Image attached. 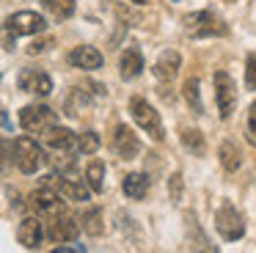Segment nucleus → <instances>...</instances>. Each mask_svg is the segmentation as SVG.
Here are the masks:
<instances>
[{
  "instance_id": "1",
  "label": "nucleus",
  "mask_w": 256,
  "mask_h": 253,
  "mask_svg": "<svg viewBox=\"0 0 256 253\" xmlns=\"http://www.w3.org/2000/svg\"><path fill=\"white\" fill-rule=\"evenodd\" d=\"M130 113H132L135 124H138L140 130H146V135H149L152 140H162V138H166L160 113H157V110L152 108L144 96H132V99H130Z\"/></svg>"
},
{
  "instance_id": "2",
  "label": "nucleus",
  "mask_w": 256,
  "mask_h": 253,
  "mask_svg": "<svg viewBox=\"0 0 256 253\" xmlns=\"http://www.w3.org/2000/svg\"><path fill=\"white\" fill-rule=\"evenodd\" d=\"M184 28L193 38H204V36H226L228 33V25L215 16L212 11H196V14H188L184 16Z\"/></svg>"
},
{
  "instance_id": "3",
  "label": "nucleus",
  "mask_w": 256,
  "mask_h": 253,
  "mask_svg": "<svg viewBox=\"0 0 256 253\" xmlns=\"http://www.w3.org/2000/svg\"><path fill=\"white\" fill-rule=\"evenodd\" d=\"M215 228H218V234H220L223 240H228V242L240 240V236L245 234L242 214L234 209V204H228V201L220 204V209L215 212Z\"/></svg>"
},
{
  "instance_id": "4",
  "label": "nucleus",
  "mask_w": 256,
  "mask_h": 253,
  "mask_svg": "<svg viewBox=\"0 0 256 253\" xmlns=\"http://www.w3.org/2000/svg\"><path fill=\"white\" fill-rule=\"evenodd\" d=\"M14 165H17L22 174H36L42 165V152L39 146H36L34 138L22 135L14 140Z\"/></svg>"
},
{
  "instance_id": "5",
  "label": "nucleus",
  "mask_w": 256,
  "mask_h": 253,
  "mask_svg": "<svg viewBox=\"0 0 256 253\" xmlns=\"http://www.w3.org/2000/svg\"><path fill=\"white\" fill-rule=\"evenodd\" d=\"M47 28L44 16L36 11H17V14L6 16V30L14 36H36Z\"/></svg>"
},
{
  "instance_id": "6",
  "label": "nucleus",
  "mask_w": 256,
  "mask_h": 253,
  "mask_svg": "<svg viewBox=\"0 0 256 253\" xmlns=\"http://www.w3.org/2000/svg\"><path fill=\"white\" fill-rule=\"evenodd\" d=\"M20 124L25 132H47L50 126H56V113L44 104H28L20 110Z\"/></svg>"
},
{
  "instance_id": "7",
  "label": "nucleus",
  "mask_w": 256,
  "mask_h": 253,
  "mask_svg": "<svg viewBox=\"0 0 256 253\" xmlns=\"http://www.w3.org/2000/svg\"><path fill=\"white\" fill-rule=\"evenodd\" d=\"M80 223H83V220H80ZM80 223L66 212V209H61V212L52 214L50 228H47V236H50L52 242H74L78 234H80Z\"/></svg>"
},
{
  "instance_id": "8",
  "label": "nucleus",
  "mask_w": 256,
  "mask_h": 253,
  "mask_svg": "<svg viewBox=\"0 0 256 253\" xmlns=\"http://www.w3.org/2000/svg\"><path fill=\"white\" fill-rule=\"evenodd\" d=\"M215 99L220 118H228L234 113V104H237V88H234V80L226 72H215Z\"/></svg>"
},
{
  "instance_id": "9",
  "label": "nucleus",
  "mask_w": 256,
  "mask_h": 253,
  "mask_svg": "<svg viewBox=\"0 0 256 253\" xmlns=\"http://www.w3.org/2000/svg\"><path fill=\"white\" fill-rule=\"evenodd\" d=\"M44 184L56 187V190L61 192L64 198H69V201H88V192H94L88 182H83V179H69V176H47Z\"/></svg>"
},
{
  "instance_id": "10",
  "label": "nucleus",
  "mask_w": 256,
  "mask_h": 253,
  "mask_svg": "<svg viewBox=\"0 0 256 253\" xmlns=\"http://www.w3.org/2000/svg\"><path fill=\"white\" fill-rule=\"evenodd\" d=\"M17 86H20V91L39 94V96H50L52 94V80L42 69H22L17 74Z\"/></svg>"
},
{
  "instance_id": "11",
  "label": "nucleus",
  "mask_w": 256,
  "mask_h": 253,
  "mask_svg": "<svg viewBox=\"0 0 256 253\" xmlns=\"http://www.w3.org/2000/svg\"><path fill=\"white\" fill-rule=\"evenodd\" d=\"M58 196L61 192H56V187H50V184H44V187H39V190H34L30 192V209H34L36 214H56V212H61V201H58Z\"/></svg>"
},
{
  "instance_id": "12",
  "label": "nucleus",
  "mask_w": 256,
  "mask_h": 253,
  "mask_svg": "<svg viewBox=\"0 0 256 253\" xmlns=\"http://www.w3.org/2000/svg\"><path fill=\"white\" fill-rule=\"evenodd\" d=\"M113 148H116V154L122 160H135L140 154V140H138V135H135L130 126L118 124L116 135H113Z\"/></svg>"
},
{
  "instance_id": "13",
  "label": "nucleus",
  "mask_w": 256,
  "mask_h": 253,
  "mask_svg": "<svg viewBox=\"0 0 256 253\" xmlns=\"http://www.w3.org/2000/svg\"><path fill=\"white\" fill-rule=\"evenodd\" d=\"M17 240H20V245L28 248V250L39 248V242H42V220H39V214H36V218L20 220V226H17Z\"/></svg>"
},
{
  "instance_id": "14",
  "label": "nucleus",
  "mask_w": 256,
  "mask_h": 253,
  "mask_svg": "<svg viewBox=\"0 0 256 253\" xmlns=\"http://www.w3.org/2000/svg\"><path fill=\"white\" fill-rule=\"evenodd\" d=\"M44 143L52 152H69V148H78V135L66 126H50L44 132Z\"/></svg>"
},
{
  "instance_id": "15",
  "label": "nucleus",
  "mask_w": 256,
  "mask_h": 253,
  "mask_svg": "<svg viewBox=\"0 0 256 253\" xmlns=\"http://www.w3.org/2000/svg\"><path fill=\"white\" fill-rule=\"evenodd\" d=\"M69 64L78 66V69H100L102 66V52L96 47H88V44H80L69 52Z\"/></svg>"
},
{
  "instance_id": "16",
  "label": "nucleus",
  "mask_w": 256,
  "mask_h": 253,
  "mask_svg": "<svg viewBox=\"0 0 256 253\" xmlns=\"http://www.w3.org/2000/svg\"><path fill=\"white\" fill-rule=\"evenodd\" d=\"M118 72H122L124 80H135V77L144 72V55L138 47H127L118 58Z\"/></svg>"
},
{
  "instance_id": "17",
  "label": "nucleus",
  "mask_w": 256,
  "mask_h": 253,
  "mask_svg": "<svg viewBox=\"0 0 256 253\" xmlns=\"http://www.w3.org/2000/svg\"><path fill=\"white\" fill-rule=\"evenodd\" d=\"M179 66H182V58H179L176 50H162L160 58L154 60V74L160 77V80H174Z\"/></svg>"
},
{
  "instance_id": "18",
  "label": "nucleus",
  "mask_w": 256,
  "mask_h": 253,
  "mask_svg": "<svg viewBox=\"0 0 256 253\" xmlns=\"http://www.w3.org/2000/svg\"><path fill=\"white\" fill-rule=\"evenodd\" d=\"M149 187H152V182H149V176H146V174H127V176H124V182H122L124 196L132 198V201L144 198L146 192H149Z\"/></svg>"
},
{
  "instance_id": "19",
  "label": "nucleus",
  "mask_w": 256,
  "mask_h": 253,
  "mask_svg": "<svg viewBox=\"0 0 256 253\" xmlns=\"http://www.w3.org/2000/svg\"><path fill=\"white\" fill-rule=\"evenodd\" d=\"M218 157H220V165L228 170V174H234V170L242 165V154H240L237 146H234V140H223V143H220V152H218Z\"/></svg>"
},
{
  "instance_id": "20",
  "label": "nucleus",
  "mask_w": 256,
  "mask_h": 253,
  "mask_svg": "<svg viewBox=\"0 0 256 253\" xmlns=\"http://www.w3.org/2000/svg\"><path fill=\"white\" fill-rule=\"evenodd\" d=\"M88 96H86V91H80V88H72V91L66 94V102H64V110H66V116H74L78 118L80 113H86V108H88Z\"/></svg>"
},
{
  "instance_id": "21",
  "label": "nucleus",
  "mask_w": 256,
  "mask_h": 253,
  "mask_svg": "<svg viewBox=\"0 0 256 253\" xmlns=\"http://www.w3.org/2000/svg\"><path fill=\"white\" fill-rule=\"evenodd\" d=\"M198 77H188L184 80V99H188V104H190V110H193L196 116H201L204 113V102H201V91H198Z\"/></svg>"
},
{
  "instance_id": "22",
  "label": "nucleus",
  "mask_w": 256,
  "mask_h": 253,
  "mask_svg": "<svg viewBox=\"0 0 256 253\" xmlns=\"http://www.w3.org/2000/svg\"><path fill=\"white\" fill-rule=\"evenodd\" d=\"M182 146L188 148L190 154H196V157H201V154L206 152V146H204V135H201L198 130H188V126L182 130Z\"/></svg>"
},
{
  "instance_id": "23",
  "label": "nucleus",
  "mask_w": 256,
  "mask_h": 253,
  "mask_svg": "<svg viewBox=\"0 0 256 253\" xmlns=\"http://www.w3.org/2000/svg\"><path fill=\"white\" fill-rule=\"evenodd\" d=\"M83 228L88 236H100L102 231H105V226H102V209L100 206H91L88 212L83 214Z\"/></svg>"
},
{
  "instance_id": "24",
  "label": "nucleus",
  "mask_w": 256,
  "mask_h": 253,
  "mask_svg": "<svg viewBox=\"0 0 256 253\" xmlns=\"http://www.w3.org/2000/svg\"><path fill=\"white\" fill-rule=\"evenodd\" d=\"M86 182L91 184V190H94V192L105 190V165H102L100 160H94V162L86 168Z\"/></svg>"
},
{
  "instance_id": "25",
  "label": "nucleus",
  "mask_w": 256,
  "mask_h": 253,
  "mask_svg": "<svg viewBox=\"0 0 256 253\" xmlns=\"http://www.w3.org/2000/svg\"><path fill=\"white\" fill-rule=\"evenodd\" d=\"M44 8L56 20H69L74 14V0H44Z\"/></svg>"
},
{
  "instance_id": "26",
  "label": "nucleus",
  "mask_w": 256,
  "mask_h": 253,
  "mask_svg": "<svg viewBox=\"0 0 256 253\" xmlns=\"http://www.w3.org/2000/svg\"><path fill=\"white\" fill-rule=\"evenodd\" d=\"M100 148V135L96 132H83L78 135V152L80 154H94Z\"/></svg>"
},
{
  "instance_id": "27",
  "label": "nucleus",
  "mask_w": 256,
  "mask_h": 253,
  "mask_svg": "<svg viewBox=\"0 0 256 253\" xmlns=\"http://www.w3.org/2000/svg\"><path fill=\"white\" fill-rule=\"evenodd\" d=\"M182 187H184L182 174H171V179H168V198H171L174 204L182 201Z\"/></svg>"
},
{
  "instance_id": "28",
  "label": "nucleus",
  "mask_w": 256,
  "mask_h": 253,
  "mask_svg": "<svg viewBox=\"0 0 256 253\" xmlns=\"http://www.w3.org/2000/svg\"><path fill=\"white\" fill-rule=\"evenodd\" d=\"M245 86L250 91H256V52H250L248 60H245Z\"/></svg>"
},
{
  "instance_id": "29",
  "label": "nucleus",
  "mask_w": 256,
  "mask_h": 253,
  "mask_svg": "<svg viewBox=\"0 0 256 253\" xmlns=\"http://www.w3.org/2000/svg\"><path fill=\"white\" fill-rule=\"evenodd\" d=\"M50 47H52V38H39V42H34L28 47V55H42V52H47Z\"/></svg>"
},
{
  "instance_id": "30",
  "label": "nucleus",
  "mask_w": 256,
  "mask_h": 253,
  "mask_svg": "<svg viewBox=\"0 0 256 253\" xmlns=\"http://www.w3.org/2000/svg\"><path fill=\"white\" fill-rule=\"evenodd\" d=\"M248 130H250V140L256 143V102L250 104V110H248Z\"/></svg>"
},
{
  "instance_id": "31",
  "label": "nucleus",
  "mask_w": 256,
  "mask_h": 253,
  "mask_svg": "<svg viewBox=\"0 0 256 253\" xmlns=\"http://www.w3.org/2000/svg\"><path fill=\"white\" fill-rule=\"evenodd\" d=\"M66 250H74V253L80 250V253H83L86 248H83V245H58V248H56V253H66Z\"/></svg>"
},
{
  "instance_id": "32",
  "label": "nucleus",
  "mask_w": 256,
  "mask_h": 253,
  "mask_svg": "<svg viewBox=\"0 0 256 253\" xmlns=\"http://www.w3.org/2000/svg\"><path fill=\"white\" fill-rule=\"evenodd\" d=\"M3 126H6V130H12V121H8V113H6V110H3Z\"/></svg>"
},
{
  "instance_id": "33",
  "label": "nucleus",
  "mask_w": 256,
  "mask_h": 253,
  "mask_svg": "<svg viewBox=\"0 0 256 253\" xmlns=\"http://www.w3.org/2000/svg\"><path fill=\"white\" fill-rule=\"evenodd\" d=\"M130 3H138V6H146L149 0H130Z\"/></svg>"
}]
</instances>
